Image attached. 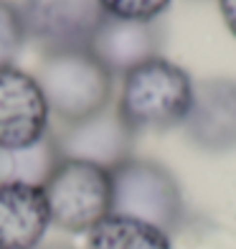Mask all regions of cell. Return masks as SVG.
Returning a JSON list of instances; mask_svg holds the SVG:
<instances>
[{"instance_id": "obj_2", "label": "cell", "mask_w": 236, "mask_h": 249, "mask_svg": "<svg viewBox=\"0 0 236 249\" xmlns=\"http://www.w3.org/2000/svg\"><path fill=\"white\" fill-rule=\"evenodd\" d=\"M36 82L49 112L69 124L109 107L115 76L89 49H61L41 56Z\"/></svg>"}, {"instance_id": "obj_9", "label": "cell", "mask_w": 236, "mask_h": 249, "mask_svg": "<svg viewBox=\"0 0 236 249\" xmlns=\"http://www.w3.org/2000/svg\"><path fill=\"white\" fill-rule=\"evenodd\" d=\"M163 46V33L160 26L155 23H140V20H122L104 16L99 23L89 51H92L104 69L117 76V74H130L135 66L150 61L157 56Z\"/></svg>"}, {"instance_id": "obj_16", "label": "cell", "mask_w": 236, "mask_h": 249, "mask_svg": "<svg viewBox=\"0 0 236 249\" xmlns=\"http://www.w3.org/2000/svg\"><path fill=\"white\" fill-rule=\"evenodd\" d=\"M38 249H76V247L66 244V242H51V244H41Z\"/></svg>"}, {"instance_id": "obj_4", "label": "cell", "mask_w": 236, "mask_h": 249, "mask_svg": "<svg viewBox=\"0 0 236 249\" xmlns=\"http://www.w3.org/2000/svg\"><path fill=\"white\" fill-rule=\"evenodd\" d=\"M51 224L69 234H89L112 213V173L84 160H61L43 183Z\"/></svg>"}, {"instance_id": "obj_12", "label": "cell", "mask_w": 236, "mask_h": 249, "mask_svg": "<svg viewBox=\"0 0 236 249\" xmlns=\"http://www.w3.org/2000/svg\"><path fill=\"white\" fill-rule=\"evenodd\" d=\"M86 249H173V242L157 226L109 213L89 231Z\"/></svg>"}, {"instance_id": "obj_13", "label": "cell", "mask_w": 236, "mask_h": 249, "mask_svg": "<svg viewBox=\"0 0 236 249\" xmlns=\"http://www.w3.org/2000/svg\"><path fill=\"white\" fill-rule=\"evenodd\" d=\"M26 26L20 8L13 5L10 0H0V69L13 66L18 53L23 51L26 43Z\"/></svg>"}, {"instance_id": "obj_7", "label": "cell", "mask_w": 236, "mask_h": 249, "mask_svg": "<svg viewBox=\"0 0 236 249\" xmlns=\"http://www.w3.org/2000/svg\"><path fill=\"white\" fill-rule=\"evenodd\" d=\"M49 105L36 76L18 69H0V148H28L51 130Z\"/></svg>"}, {"instance_id": "obj_3", "label": "cell", "mask_w": 236, "mask_h": 249, "mask_svg": "<svg viewBox=\"0 0 236 249\" xmlns=\"http://www.w3.org/2000/svg\"><path fill=\"white\" fill-rule=\"evenodd\" d=\"M112 213L130 216L175 234L185 219L181 183L165 165L145 158H130L112 168Z\"/></svg>"}, {"instance_id": "obj_1", "label": "cell", "mask_w": 236, "mask_h": 249, "mask_svg": "<svg viewBox=\"0 0 236 249\" xmlns=\"http://www.w3.org/2000/svg\"><path fill=\"white\" fill-rule=\"evenodd\" d=\"M193 79L178 64L155 56L125 74L117 112L137 132H163L183 124L193 105Z\"/></svg>"}, {"instance_id": "obj_6", "label": "cell", "mask_w": 236, "mask_h": 249, "mask_svg": "<svg viewBox=\"0 0 236 249\" xmlns=\"http://www.w3.org/2000/svg\"><path fill=\"white\" fill-rule=\"evenodd\" d=\"M53 138L64 160H84L107 171L130 160L135 150V132L119 117L117 107H107L86 120L61 124L53 130Z\"/></svg>"}, {"instance_id": "obj_10", "label": "cell", "mask_w": 236, "mask_h": 249, "mask_svg": "<svg viewBox=\"0 0 236 249\" xmlns=\"http://www.w3.org/2000/svg\"><path fill=\"white\" fill-rule=\"evenodd\" d=\"M51 226L38 186H0V249H38Z\"/></svg>"}, {"instance_id": "obj_11", "label": "cell", "mask_w": 236, "mask_h": 249, "mask_svg": "<svg viewBox=\"0 0 236 249\" xmlns=\"http://www.w3.org/2000/svg\"><path fill=\"white\" fill-rule=\"evenodd\" d=\"M64 160L53 130L28 148H0V186H38L49 180L53 168Z\"/></svg>"}, {"instance_id": "obj_14", "label": "cell", "mask_w": 236, "mask_h": 249, "mask_svg": "<svg viewBox=\"0 0 236 249\" xmlns=\"http://www.w3.org/2000/svg\"><path fill=\"white\" fill-rule=\"evenodd\" d=\"M104 16L122 18V20H140V23H152V20L170 5V0H99Z\"/></svg>"}, {"instance_id": "obj_5", "label": "cell", "mask_w": 236, "mask_h": 249, "mask_svg": "<svg viewBox=\"0 0 236 249\" xmlns=\"http://www.w3.org/2000/svg\"><path fill=\"white\" fill-rule=\"evenodd\" d=\"M26 36L43 53L61 49H89L104 10L99 0H20Z\"/></svg>"}, {"instance_id": "obj_15", "label": "cell", "mask_w": 236, "mask_h": 249, "mask_svg": "<svg viewBox=\"0 0 236 249\" xmlns=\"http://www.w3.org/2000/svg\"><path fill=\"white\" fill-rule=\"evenodd\" d=\"M219 5H221V16H223V20H226L229 31L236 38V0H219Z\"/></svg>"}, {"instance_id": "obj_8", "label": "cell", "mask_w": 236, "mask_h": 249, "mask_svg": "<svg viewBox=\"0 0 236 249\" xmlns=\"http://www.w3.org/2000/svg\"><path fill=\"white\" fill-rule=\"evenodd\" d=\"M185 138L206 153L236 148V82L203 79L193 87V105L183 122Z\"/></svg>"}]
</instances>
